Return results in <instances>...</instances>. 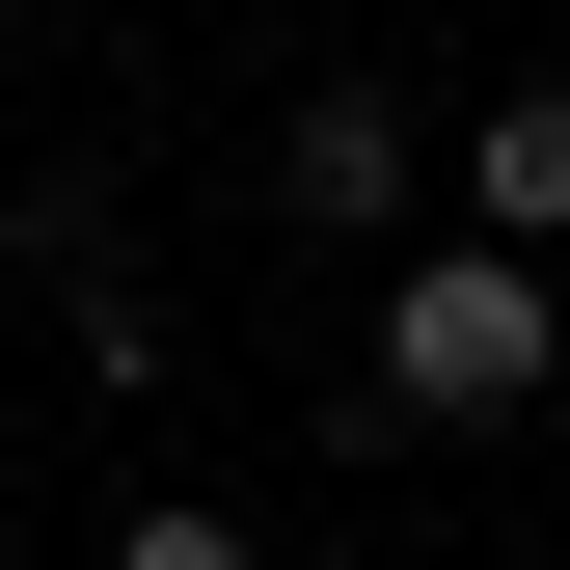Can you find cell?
<instances>
[{
	"label": "cell",
	"mask_w": 570,
	"mask_h": 570,
	"mask_svg": "<svg viewBox=\"0 0 570 570\" xmlns=\"http://www.w3.org/2000/svg\"><path fill=\"white\" fill-rule=\"evenodd\" d=\"M462 245H570V82H489L462 109Z\"/></svg>",
	"instance_id": "3"
},
{
	"label": "cell",
	"mask_w": 570,
	"mask_h": 570,
	"mask_svg": "<svg viewBox=\"0 0 570 570\" xmlns=\"http://www.w3.org/2000/svg\"><path fill=\"white\" fill-rule=\"evenodd\" d=\"M543 381H570L543 245H407L381 272V407H407V435H489V407H543Z\"/></svg>",
	"instance_id": "1"
},
{
	"label": "cell",
	"mask_w": 570,
	"mask_h": 570,
	"mask_svg": "<svg viewBox=\"0 0 570 570\" xmlns=\"http://www.w3.org/2000/svg\"><path fill=\"white\" fill-rule=\"evenodd\" d=\"M109 570H272L245 517H190V489H164V517H109Z\"/></svg>",
	"instance_id": "4"
},
{
	"label": "cell",
	"mask_w": 570,
	"mask_h": 570,
	"mask_svg": "<svg viewBox=\"0 0 570 570\" xmlns=\"http://www.w3.org/2000/svg\"><path fill=\"white\" fill-rule=\"evenodd\" d=\"M0 570H28V517H0Z\"/></svg>",
	"instance_id": "5"
},
{
	"label": "cell",
	"mask_w": 570,
	"mask_h": 570,
	"mask_svg": "<svg viewBox=\"0 0 570 570\" xmlns=\"http://www.w3.org/2000/svg\"><path fill=\"white\" fill-rule=\"evenodd\" d=\"M272 218H299V245H381V218H407V109H381V82H299V136H272Z\"/></svg>",
	"instance_id": "2"
}]
</instances>
